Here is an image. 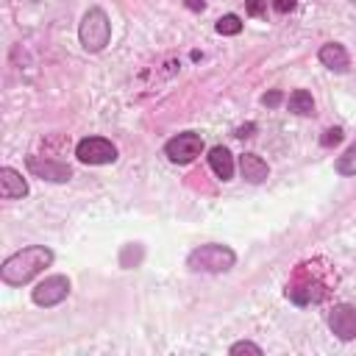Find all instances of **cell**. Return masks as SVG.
Masks as SVG:
<instances>
[{
  "label": "cell",
  "mask_w": 356,
  "mask_h": 356,
  "mask_svg": "<svg viewBox=\"0 0 356 356\" xmlns=\"http://www.w3.org/2000/svg\"><path fill=\"white\" fill-rule=\"evenodd\" d=\"M78 39H81L83 50H89V53H100L108 44V39H111V22H108V17H106L103 8L95 6V8H89L83 14V19L78 25Z\"/></svg>",
  "instance_id": "obj_4"
},
{
  "label": "cell",
  "mask_w": 356,
  "mask_h": 356,
  "mask_svg": "<svg viewBox=\"0 0 356 356\" xmlns=\"http://www.w3.org/2000/svg\"><path fill=\"white\" fill-rule=\"evenodd\" d=\"M75 156L83 164H111L117 161V147L103 136H86L75 145Z\"/></svg>",
  "instance_id": "obj_6"
},
{
  "label": "cell",
  "mask_w": 356,
  "mask_h": 356,
  "mask_svg": "<svg viewBox=\"0 0 356 356\" xmlns=\"http://www.w3.org/2000/svg\"><path fill=\"white\" fill-rule=\"evenodd\" d=\"M264 3H267V0H245V11H248L250 17H261V14H264Z\"/></svg>",
  "instance_id": "obj_19"
},
{
  "label": "cell",
  "mask_w": 356,
  "mask_h": 356,
  "mask_svg": "<svg viewBox=\"0 0 356 356\" xmlns=\"http://www.w3.org/2000/svg\"><path fill=\"white\" fill-rule=\"evenodd\" d=\"M70 295V278L67 275H47L44 281H39L31 292L36 306H58L64 298Z\"/></svg>",
  "instance_id": "obj_7"
},
{
  "label": "cell",
  "mask_w": 356,
  "mask_h": 356,
  "mask_svg": "<svg viewBox=\"0 0 356 356\" xmlns=\"http://www.w3.org/2000/svg\"><path fill=\"white\" fill-rule=\"evenodd\" d=\"M228 353H231V356H239V353H253V356H261V348H259L256 342L242 339V342H234V345L228 348Z\"/></svg>",
  "instance_id": "obj_17"
},
{
  "label": "cell",
  "mask_w": 356,
  "mask_h": 356,
  "mask_svg": "<svg viewBox=\"0 0 356 356\" xmlns=\"http://www.w3.org/2000/svg\"><path fill=\"white\" fill-rule=\"evenodd\" d=\"M328 328L334 337H339L342 342L356 339V306L350 303H337L328 312Z\"/></svg>",
  "instance_id": "obj_8"
},
{
  "label": "cell",
  "mask_w": 356,
  "mask_h": 356,
  "mask_svg": "<svg viewBox=\"0 0 356 356\" xmlns=\"http://www.w3.org/2000/svg\"><path fill=\"white\" fill-rule=\"evenodd\" d=\"M217 33H222V36H236L239 31H242V19L236 17V14H225V17H220L217 19Z\"/></svg>",
  "instance_id": "obj_16"
},
{
  "label": "cell",
  "mask_w": 356,
  "mask_h": 356,
  "mask_svg": "<svg viewBox=\"0 0 356 356\" xmlns=\"http://www.w3.org/2000/svg\"><path fill=\"white\" fill-rule=\"evenodd\" d=\"M200 153H203V136H200L197 131L175 134V136L164 145V156H167L172 164H189V161H195Z\"/></svg>",
  "instance_id": "obj_5"
},
{
  "label": "cell",
  "mask_w": 356,
  "mask_h": 356,
  "mask_svg": "<svg viewBox=\"0 0 356 356\" xmlns=\"http://www.w3.org/2000/svg\"><path fill=\"white\" fill-rule=\"evenodd\" d=\"M234 264H236V253L220 242L200 245L186 256V267L195 273H228Z\"/></svg>",
  "instance_id": "obj_2"
},
{
  "label": "cell",
  "mask_w": 356,
  "mask_h": 356,
  "mask_svg": "<svg viewBox=\"0 0 356 356\" xmlns=\"http://www.w3.org/2000/svg\"><path fill=\"white\" fill-rule=\"evenodd\" d=\"M334 170L339 172V175H356V142L337 159V164H334Z\"/></svg>",
  "instance_id": "obj_15"
},
{
  "label": "cell",
  "mask_w": 356,
  "mask_h": 356,
  "mask_svg": "<svg viewBox=\"0 0 356 356\" xmlns=\"http://www.w3.org/2000/svg\"><path fill=\"white\" fill-rule=\"evenodd\" d=\"M314 264H298L295 270V278L286 284V298L295 300L298 306H306V303H317L328 295V281H320L317 278V270H312Z\"/></svg>",
  "instance_id": "obj_3"
},
{
  "label": "cell",
  "mask_w": 356,
  "mask_h": 356,
  "mask_svg": "<svg viewBox=\"0 0 356 356\" xmlns=\"http://www.w3.org/2000/svg\"><path fill=\"white\" fill-rule=\"evenodd\" d=\"M0 195L6 200H17L28 195V181L22 178V172H17L14 167H3L0 170Z\"/></svg>",
  "instance_id": "obj_10"
},
{
  "label": "cell",
  "mask_w": 356,
  "mask_h": 356,
  "mask_svg": "<svg viewBox=\"0 0 356 356\" xmlns=\"http://www.w3.org/2000/svg\"><path fill=\"white\" fill-rule=\"evenodd\" d=\"M317 56H320L323 67H328V70H334V72H348V67H350V56H348V50H345L339 42L323 44Z\"/></svg>",
  "instance_id": "obj_11"
},
{
  "label": "cell",
  "mask_w": 356,
  "mask_h": 356,
  "mask_svg": "<svg viewBox=\"0 0 356 356\" xmlns=\"http://www.w3.org/2000/svg\"><path fill=\"white\" fill-rule=\"evenodd\" d=\"M253 128H256V125H253V122H248V125H242V128H236V136H242V139H245V136H253V134H250Z\"/></svg>",
  "instance_id": "obj_22"
},
{
  "label": "cell",
  "mask_w": 356,
  "mask_h": 356,
  "mask_svg": "<svg viewBox=\"0 0 356 356\" xmlns=\"http://www.w3.org/2000/svg\"><path fill=\"white\" fill-rule=\"evenodd\" d=\"M239 170H242V178L248 184H261L267 178V172H270L267 161L261 156H256V153H242L239 156Z\"/></svg>",
  "instance_id": "obj_12"
},
{
  "label": "cell",
  "mask_w": 356,
  "mask_h": 356,
  "mask_svg": "<svg viewBox=\"0 0 356 356\" xmlns=\"http://www.w3.org/2000/svg\"><path fill=\"white\" fill-rule=\"evenodd\" d=\"M320 142H323V147L339 145V142H342V128H328V131H325V136H323Z\"/></svg>",
  "instance_id": "obj_18"
},
{
  "label": "cell",
  "mask_w": 356,
  "mask_h": 356,
  "mask_svg": "<svg viewBox=\"0 0 356 356\" xmlns=\"http://www.w3.org/2000/svg\"><path fill=\"white\" fill-rule=\"evenodd\" d=\"M261 103H264V106H278V103H281V92H270V95H264Z\"/></svg>",
  "instance_id": "obj_21"
},
{
  "label": "cell",
  "mask_w": 356,
  "mask_h": 356,
  "mask_svg": "<svg viewBox=\"0 0 356 356\" xmlns=\"http://www.w3.org/2000/svg\"><path fill=\"white\" fill-rule=\"evenodd\" d=\"M209 164L217 172V178H222V181H231L234 178V156H231L228 147H222V145L211 147L209 150Z\"/></svg>",
  "instance_id": "obj_13"
},
{
  "label": "cell",
  "mask_w": 356,
  "mask_h": 356,
  "mask_svg": "<svg viewBox=\"0 0 356 356\" xmlns=\"http://www.w3.org/2000/svg\"><path fill=\"white\" fill-rule=\"evenodd\" d=\"M286 108H289L292 114H300V117L314 114V100H312V92H306V89H295V92L289 95V100H286Z\"/></svg>",
  "instance_id": "obj_14"
},
{
  "label": "cell",
  "mask_w": 356,
  "mask_h": 356,
  "mask_svg": "<svg viewBox=\"0 0 356 356\" xmlns=\"http://www.w3.org/2000/svg\"><path fill=\"white\" fill-rule=\"evenodd\" d=\"M53 261V250L44 245H28L22 250H17L14 256H8L0 267V278L8 286H22L31 278H36L44 267H50Z\"/></svg>",
  "instance_id": "obj_1"
},
{
  "label": "cell",
  "mask_w": 356,
  "mask_h": 356,
  "mask_svg": "<svg viewBox=\"0 0 356 356\" xmlns=\"http://www.w3.org/2000/svg\"><path fill=\"white\" fill-rule=\"evenodd\" d=\"M28 170L42 178V181H53V184H64L72 178V170L64 164V161H56V159H42V156H28L25 159Z\"/></svg>",
  "instance_id": "obj_9"
},
{
  "label": "cell",
  "mask_w": 356,
  "mask_h": 356,
  "mask_svg": "<svg viewBox=\"0 0 356 356\" xmlns=\"http://www.w3.org/2000/svg\"><path fill=\"white\" fill-rule=\"evenodd\" d=\"M203 0H186V8H192V11H203Z\"/></svg>",
  "instance_id": "obj_23"
},
{
  "label": "cell",
  "mask_w": 356,
  "mask_h": 356,
  "mask_svg": "<svg viewBox=\"0 0 356 356\" xmlns=\"http://www.w3.org/2000/svg\"><path fill=\"white\" fill-rule=\"evenodd\" d=\"M295 3H298V0H273V8H275L278 14H289V11L295 8Z\"/></svg>",
  "instance_id": "obj_20"
}]
</instances>
